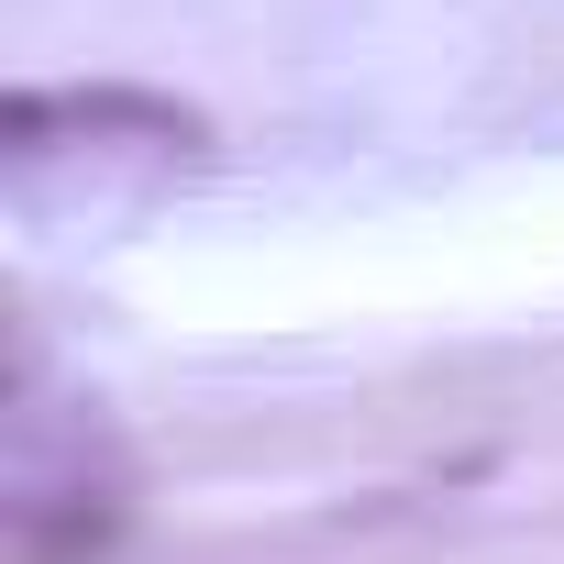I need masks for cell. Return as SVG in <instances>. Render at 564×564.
Segmentation results:
<instances>
[]
</instances>
